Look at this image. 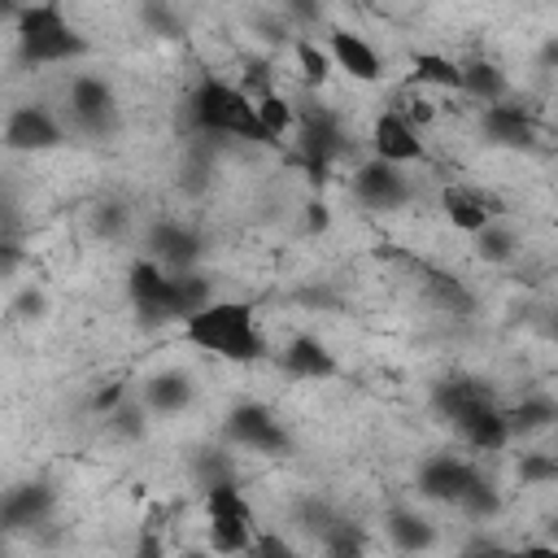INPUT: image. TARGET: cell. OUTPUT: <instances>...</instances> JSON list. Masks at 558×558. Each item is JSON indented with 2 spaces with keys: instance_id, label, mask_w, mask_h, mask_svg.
Listing matches in <instances>:
<instances>
[{
  "instance_id": "3957f363",
  "label": "cell",
  "mask_w": 558,
  "mask_h": 558,
  "mask_svg": "<svg viewBox=\"0 0 558 558\" xmlns=\"http://www.w3.org/2000/svg\"><path fill=\"white\" fill-rule=\"evenodd\" d=\"M187 118L201 135H231V140H248V144H270L266 131L257 126L253 100L227 83V78H196V87L187 92Z\"/></svg>"
},
{
  "instance_id": "7dc6e473",
  "label": "cell",
  "mask_w": 558,
  "mask_h": 558,
  "mask_svg": "<svg viewBox=\"0 0 558 558\" xmlns=\"http://www.w3.org/2000/svg\"><path fill=\"white\" fill-rule=\"evenodd\" d=\"M514 558H558V549H554L549 541H532V545L514 549Z\"/></svg>"
},
{
  "instance_id": "ee69618b",
  "label": "cell",
  "mask_w": 558,
  "mask_h": 558,
  "mask_svg": "<svg viewBox=\"0 0 558 558\" xmlns=\"http://www.w3.org/2000/svg\"><path fill=\"white\" fill-rule=\"evenodd\" d=\"M327 222H331L327 205H323V201H310V205H305V231H310V235H323Z\"/></svg>"
},
{
  "instance_id": "277c9868",
  "label": "cell",
  "mask_w": 558,
  "mask_h": 558,
  "mask_svg": "<svg viewBox=\"0 0 558 558\" xmlns=\"http://www.w3.org/2000/svg\"><path fill=\"white\" fill-rule=\"evenodd\" d=\"M205 536H209V549H214L218 558L244 554L248 541L257 536L253 501L244 497V488H240L235 480L205 488Z\"/></svg>"
},
{
  "instance_id": "8d00e7d4",
  "label": "cell",
  "mask_w": 558,
  "mask_h": 558,
  "mask_svg": "<svg viewBox=\"0 0 558 558\" xmlns=\"http://www.w3.org/2000/svg\"><path fill=\"white\" fill-rule=\"evenodd\" d=\"M140 22L157 35H183V17L170 4H140Z\"/></svg>"
},
{
  "instance_id": "7c38bea8",
  "label": "cell",
  "mask_w": 558,
  "mask_h": 558,
  "mask_svg": "<svg viewBox=\"0 0 558 558\" xmlns=\"http://www.w3.org/2000/svg\"><path fill=\"white\" fill-rule=\"evenodd\" d=\"M440 209L449 218L453 231H484L493 218H506V201L497 192H484V187H471V183H449L440 192Z\"/></svg>"
},
{
  "instance_id": "cb8c5ba5",
  "label": "cell",
  "mask_w": 558,
  "mask_h": 558,
  "mask_svg": "<svg viewBox=\"0 0 558 558\" xmlns=\"http://www.w3.org/2000/svg\"><path fill=\"white\" fill-rule=\"evenodd\" d=\"M314 541L323 545L327 558H366L371 554V532L349 514H336Z\"/></svg>"
},
{
  "instance_id": "60d3db41",
  "label": "cell",
  "mask_w": 558,
  "mask_h": 558,
  "mask_svg": "<svg viewBox=\"0 0 558 558\" xmlns=\"http://www.w3.org/2000/svg\"><path fill=\"white\" fill-rule=\"evenodd\" d=\"M17 318H26V323H35V318H44L48 314V296L35 288V283H26L17 296H13V305H9Z\"/></svg>"
},
{
  "instance_id": "7bdbcfd3",
  "label": "cell",
  "mask_w": 558,
  "mask_h": 558,
  "mask_svg": "<svg viewBox=\"0 0 558 558\" xmlns=\"http://www.w3.org/2000/svg\"><path fill=\"white\" fill-rule=\"evenodd\" d=\"M122 397H131V388H126V384H122V379H113V384H109V388H100V392H96V397H92V410H96V414H100V418H105V414H109V410H113V405H118V401H122Z\"/></svg>"
},
{
  "instance_id": "74e56055",
  "label": "cell",
  "mask_w": 558,
  "mask_h": 558,
  "mask_svg": "<svg viewBox=\"0 0 558 558\" xmlns=\"http://www.w3.org/2000/svg\"><path fill=\"white\" fill-rule=\"evenodd\" d=\"M244 558H296V549H292V541L279 536V532H257V536L248 541Z\"/></svg>"
},
{
  "instance_id": "d6a6232c",
  "label": "cell",
  "mask_w": 558,
  "mask_h": 558,
  "mask_svg": "<svg viewBox=\"0 0 558 558\" xmlns=\"http://www.w3.org/2000/svg\"><path fill=\"white\" fill-rule=\"evenodd\" d=\"M292 52H296V65H301V78L310 83V87H318V83H327V74H331V57L314 44V39H292Z\"/></svg>"
},
{
  "instance_id": "c3c4849f",
  "label": "cell",
  "mask_w": 558,
  "mask_h": 558,
  "mask_svg": "<svg viewBox=\"0 0 558 558\" xmlns=\"http://www.w3.org/2000/svg\"><path fill=\"white\" fill-rule=\"evenodd\" d=\"M17 9H22V4H13V0H0V17H9V22H13V17H17Z\"/></svg>"
},
{
  "instance_id": "836d02e7",
  "label": "cell",
  "mask_w": 558,
  "mask_h": 558,
  "mask_svg": "<svg viewBox=\"0 0 558 558\" xmlns=\"http://www.w3.org/2000/svg\"><path fill=\"white\" fill-rule=\"evenodd\" d=\"M126 227H131V209H126L122 201H100V205L92 209V231H96L100 240H122Z\"/></svg>"
},
{
  "instance_id": "83f0119b",
  "label": "cell",
  "mask_w": 558,
  "mask_h": 558,
  "mask_svg": "<svg viewBox=\"0 0 558 558\" xmlns=\"http://www.w3.org/2000/svg\"><path fill=\"white\" fill-rule=\"evenodd\" d=\"M253 113H257V126L266 131V140H270V144H279V140L292 131V122H296L292 100H288V96H279V92L257 96V100H253Z\"/></svg>"
},
{
  "instance_id": "d4e9b609",
  "label": "cell",
  "mask_w": 558,
  "mask_h": 558,
  "mask_svg": "<svg viewBox=\"0 0 558 558\" xmlns=\"http://www.w3.org/2000/svg\"><path fill=\"white\" fill-rule=\"evenodd\" d=\"M458 432H462V440H466L471 449H480V453H497V449L510 445V427H506V414H501L497 401L484 405V410H475Z\"/></svg>"
},
{
  "instance_id": "b9f144b4",
  "label": "cell",
  "mask_w": 558,
  "mask_h": 558,
  "mask_svg": "<svg viewBox=\"0 0 558 558\" xmlns=\"http://www.w3.org/2000/svg\"><path fill=\"white\" fill-rule=\"evenodd\" d=\"M462 558H514V549H506L497 536L480 532V536H471V541L462 545Z\"/></svg>"
},
{
  "instance_id": "816d5d0a",
  "label": "cell",
  "mask_w": 558,
  "mask_h": 558,
  "mask_svg": "<svg viewBox=\"0 0 558 558\" xmlns=\"http://www.w3.org/2000/svg\"><path fill=\"white\" fill-rule=\"evenodd\" d=\"M0 314H4V301H0Z\"/></svg>"
},
{
  "instance_id": "f6af8a7d",
  "label": "cell",
  "mask_w": 558,
  "mask_h": 558,
  "mask_svg": "<svg viewBox=\"0 0 558 558\" xmlns=\"http://www.w3.org/2000/svg\"><path fill=\"white\" fill-rule=\"evenodd\" d=\"M279 13L288 17V26H292V22H318V17H323V9H318V4H296V0H288Z\"/></svg>"
},
{
  "instance_id": "ffe728a7",
  "label": "cell",
  "mask_w": 558,
  "mask_h": 558,
  "mask_svg": "<svg viewBox=\"0 0 558 558\" xmlns=\"http://www.w3.org/2000/svg\"><path fill=\"white\" fill-rule=\"evenodd\" d=\"M471 471H475V466L462 462L458 453H432V458L418 462V493H423L427 501H445V506H453L458 493L466 488Z\"/></svg>"
},
{
  "instance_id": "681fc988",
  "label": "cell",
  "mask_w": 558,
  "mask_h": 558,
  "mask_svg": "<svg viewBox=\"0 0 558 558\" xmlns=\"http://www.w3.org/2000/svg\"><path fill=\"white\" fill-rule=\"evenodd\" d=\"M183 558H218V554H214V549H187Z\"/></svg>"
},
{
  "instance_id": "e575fe53",
  "label": "cell",
  "mask_w": 558,
  "mask_h": 558,
  "mask_svg": "<svg viewBox=\"0 0 558 558\" xmlns=\"http://www.w3.org/2000/svg\"><path fill=\"white\" fill-rule=\"evenodd\" d=\"M519 480L527 484V488H545V484H554L558 480V462H554V453H523L519 458Z\"/></svg>"
},
{
  "instance_id": "4fadbf2b",
  "label": "cell",
  "mask_w": 558,
  "mask_h": 558,
  "mask_svg": "<svg viewBox=\"0 0 558 558\" xmlns=\"http://www.w3.org/2000/svg\"><path fill=\"white\" fill-rule=\"evenodd\" d=\"M57 506V488L48 480H22L0 493V536L4 532H26L39 527Z\"/></svg>"
},
{
  "instance_id": "2e32d148",
  "label": "cell",
  "mask_w": 558,
  "mask_h": 558,
  "mask_svg": "<svg viewBox=\"0 0 558 558\" xmlns=\"http://www.w3.org/2000/svg\"><path fill=\"white\" fill-rule=\"evenodd\" d=\"M371 148H375V157L388 161V166L423 161V140H418V131H414L397 109H384V113L371 122Z\"/></svg>"
},
{
  "instance_id": "6da1fadb",
  "label": "cell",
  "mask_w": 558,
  "mask_h": 558,
  "mask_svg": "<svg viewBox=\"0 0 558 558\" xmlns=\"http://www.w3.org/2000/svg\"><path fill=\"white\" fill-rule=\"evenodd\" d=\"M179 331H183L187 344H196V349H205V353H214L222 362H240V366L262 362L270 353L266 349V336L257 327V314L244 301H218L214 296L201 314L183 318Z\"/></svg>"
},
{
  "instance_id": "5b68a950",
  "label": "cell",
  "mask_w": 558,
  "mask_h": 558,
  "mask_svg": "<svg viewBox=\"0 0 558 558\" xmlns=\"http://www.w3.org/2000/svg\"><path fill=\"white\" fill-rule=\"evenodd\" d=\"M292 131H296V157L305 161V170L314 179H327V170L353 148V140L344 131V118L331 105H318V100L296 109Z\"/></svg>"
},
{
  "instance_id": "30bf717a",
  "label": "cell",
  "mask_w": 558,
  "mask_h": 558,
  "mask_svg": "<svg viewBox=\"0 0 558 558\" xmlns=\"http://www.w3.org/2000/svg\"><path fill=\"white\" fill-rule=\"evenodd\" d=\"M144 244H148V262L161 266L166 275H183V270H201V257H205V240L174 222V218H161L144 231Z\"/></svg>"
},
{
  "instance_id": "e0dca14e",
  "label": "cell",
  "mask_w": 558,
  "mask_h": 558,
  "mask_svg": "<svg viewBox=\"0 0 558 558\" xmlns=\"http://www.w3.org/2000/svg\"><path fill=\"white\" fill-rule=\"evenodd\" d=\"M140 401H144L148 414H161V418L183 414V410L196 401V379H192L183 366H161V371H153V375L144 379Z\"/></svg>"
},
{
  "instance_id": "8992f818",
  "label": "cell",
  "mask_w": 558,
  "mask_h": 558,
  "mask_svg": "<svg viewBox=\"0 0 558 558\" xmlns=\"http://www.w3.org/2000/svg\"><path fill=\"white\" fill-rule=\"evenodd\" d=\"M126 296H131V310H135L140 327H148V331L153 327L183 323V301H179L174 275H166L148 257H140V262L126 266Z\"/></svg>"
},
{
  "instance_id": "f1b7e54d",
  "label": "cell",
  "mask_w": 558,
  "mask_h": 558,
  "mask_svg": "<svg viewBox=\"0 0 558 558\" xmlns=\"http://www.w3.org/2000/svg\"><path fill=\"white\" fill-rule=\"evenodd\" d=\"M105 427L118 436V440H144L148 436V410H144V401L140 397H122L109 414H105Z\"/></svg>"
},
{
  "instance_id": "8fae6325",
  "label": "cell",
  "mask_w": 558,
  "mask_h": 558,
  "mask_svg": "<svg viewBox=\"0 0 558 558\" xmlns=\"http://www.w3.org/2000/svg\"><path fill=\"white\" fill-rule=\"evenodd\" d=\"M353 196H357V205H366L375 214H388V209H401L414 196V187H410L401 166H388V161L371 157L353 170Z\"/></svg>"
},
{
  "instance_id": "5bb4252c",
  "label": "cell",
  "mask_w": 558,
  "mask_h": 558,
  "mask_svg": "<svg viewBox=\"0 0 558 558\" xmlns=\"http://www.w3.org/2000/svg\"><path fill=\"white\" fill-rule=\"evenodd\" d=\"M279 366H283V375L305 379V384H323V379H336V375H340L336 353H331L318 336H310V331L292 336V340L279 349Z\"/></svg>"
},
{
  "instance_id": "52a82bcc",
  "label": "cell",
  "mask_w": 558,
  "mask_h": 558,
  "mask_svg": "<svg viewBox=\"0 0 558 558\" xmlns=\"http://www.w3.org/2000/svg\"><path fill=\"white\" fill-rule=\"evenodd\" d=\"M222 440L231 449H248V453H266V458H279L292 449V436L288 427L279 423V414L262 401H240L227 410L222 418Z\"/></svg>"
},
{
  "instance_id": "603a6c76",
  "label": "cell",
  "mask_w": 558,
  "mask_h": 558,
  "mask_svg": "<svg viewBox=\"0 0 558 558\" xmlns=\"http://www.w3.org/2000/svg\"><path fill=\"white\" fill-rule=\"evenodd\" d=\"M506 414V427H510V440L514 436H536V432H549L554 418H558V401L549 392H527L523 401L514 405H501Z\"/></svg>"
},
{
  "instance_id": "bcb514c9",
  "label": "cell",
  "mask_w": 558,
  "mask_h": 558,
  "mask_svg": "<svg viewBox=\"0 0 558 558\" xmlns=\"http://www.w3.org/2000/svg\"><path fill=\"white\" fill-rule=\"evenodd\" d=\"M135 558H166L161 536H157V532H144V536H140V545H135Z\"/></svg>"
},
{
  "instance_id": "ac0fdd59",
  "label": "cell",
  "mask_w": 558,
  "mask_h": 558,
  "mask_svg": "<svg viewBox=\"0 0 558 558\" xmlns=\"http://www.w3.org/2000/svg\"><path fill=\"white\" fill-rule=\"evenodd\" d=\"M480 131L493 148H532L536 144V118L523 109V105H484L480 113Z\"/></svg>"
},
{
  "instance_id": "9c48e42d",
  "label": "cell",
  "mask_w": 558,
  "mask_h": 558,
  "mask_svg": "<svg viewBox=\"0 0 558 558\" xmlns=\"http://www.w3.org/2000/svg\"><path fill=\"white\" fill-rule=\"evenodd\" d=\"M0 144L9 153H52L65 144V126L48 105H17L0 126Z\"/></svg>"
},
{
  "instance_id": "d6986e66",
  "label": "cell",
  "mask_w": 558,
  "mask_h": 558,
  "mask_svg": "<svg viewBox=\"0 0 558 558\" xmlns=\"http://www.w3.org/2000/svg\"><path fill=\"white\" fill-rule=\"evenodd\" d=\"M323 52L331 57V65H336V70H344V74H349V78H357V83H379V74H384L379 52H375V48H371V39H366V35H357V31H331Z\"/></svg>"
},
{
  "instance_id": "ab89813d",
  "label": "cell",
  "mask_w": 558,
  "mask_h": 558,
  "mask_svg": "<svg viewBox=\"0 0 558 558\" xmlns=\"http://www.w3.org/2000/svg\"><path fill=\"white\" fill-rule=\"evenodd\" d=\"M253 26L262 31L266 44H292V26H288V17H283L279 9H270V13H253Z\"/></svg>"
},
{
  "instance_id": "f907efd6",
  "label": "cell",
  "mask_w": 558,
  "mask_h": 558,
  "mask_svg": "<svg viewBox=\"0 0 558 558\" xmlns=\"http://www.w3.org/2000/svg\"><path fill=\"white\" fill-rule=\"evenodd\" d=\"M0 257H17V253H13V248H4V244H0Z\"/></svg>"
},
{
  "instance_id": "f546056e",
  "label": "cell",
  "mask_w": 558,
  "mask_h": 558,
  "mask_svg": "<svg viewBox=\"0 0 558 558\" xmlns=\"http://www.w3.org/2000/svg\"><path fill=\"white\" fill-rule=\"evenodd\" d=\"M414 83L458 92V61L445 57V52H414Z\"/></svg>"
},
{
  "instance_id": "7a4b0ae2",
  "label": "cell",
  "mask_w": 558,
  "mask_h": 558,
  "mask_svg": "<svg viewBox=\"0 0 558 558\" xmlns=\"http://www.w3.org/2000/svg\"><path fill=\"white\" fill-rule=\"evenodd\" d=\"M13 39H17V61L22 65H65L83 61L92 52V39L70 22V13L52 0L22 4L13 17Z\"/></svg>"
},
{
  "instance_id": "1f68e13d",
  "label": "cell",
  "mask_w": 558,
  "mask_h": 558,
  "mask_svg": "<svg viewBox=\"0 0 558 558\" xmlns=\"http://www.w3.org/2000/svg\"><path fill=\"white\" fill-rule=\"evenodd\" d=\"M427 292H432V301L440 305V310H449V314H471L475 310V296L462 288V279H453V275H432L427 279Z\"/></svg>"
},
{
  "instance_id": "f35d334b",
  "label": "cell",
  "mask_w": 558,
  "mask_h": 558,
  "mask_svg": "<svg viewBox=\"0 0 558 558\" xmlns=\"http://www.w3.org/2000/svg\"><path fill=\"white\" fill-rule=\"evenodd\" d=\"M392 109H397L414 131H423V126H432V122H436V105H432L427 96H418V92H410V96H405L401 105H392Z\"/></svg>"
},
{
  "instance_id": "ba28073f",
  "label": "cell",
  "mask_w": 558,
  "mask_h": 558,
  "mask_svg": "<svg viewBox=\"0 0 558 558\" xmlns=\"http://www.w3.org/2000/svg\"><path fill=\"white\" fill-rule=\"evenodd\" d=\"M65 105H70V118L78 131L105 140L122 126V105H118V92L109 78L100 74H74L70 78V92H65Z\"/></svg>"
},
{
  "instance_id": "44dd1931",
  "label": "cell",
  "mask_w": 558,
  "mask_h": 558,
  "mask_svg": "<svg viewBox=\"0 0 558 558\" xmlns=\"http://www.w3.org/2000/svg\"><path fill=\"white\" fill-rule=\"evenodd\" d=\"M458 92L480 105H501L510 100V78L493 57H471V61H458Z\"/></svg>"
},
{
  "instance_id": "d590c367",
  "label": "cell",
  "mask_w": 558,
  "mask_h": 558,
  "mask_svg": "<svg viewBox=\"0 0 558 558\" xmlns=\"http://www.w3.org/2000/svg\"><path fill=\"white\" fill-rule=\"evenodd\" d=\"M336 514H340V510H336L331 501H323V497H305V501L296 506V523H301L310 536H318Z\"/></svg>"
},
{
  "instance_id": "9a60e30c",
  "label": "cell",
  "mask_w": 558,
  "mask_h": 558,
  "mask_svg": "<svg viewBox=\"0 0 558 558\" xmlns=\"http://www.w3.org/2000/svg\"><path fill=\"white\" fill-rule=\"evenodd\" d=\"M493 401H497L493 388H488L484 379H471V375H449V379H440V384L432 388L436 414H440L445 423H453V427H462L475 410H484V405H493Z\"/></svg>"
},
{
  "instance_id": "484cf974",
  "label": "cell",
  "mask_w": 558,
  "mask_h": 558,
  "mask_svg": "<svg viewBox=\"0 0 558 558\" xmlns=\"http://www.w3.org/2000/svg\"><path fill=\"white\" fill-rule=\"evenodd\" d=\"M471 240H475L480 262H488V266H510V262L519 257V248H523L519 231H514L506 218H493V222H488L484 231H475Z\"/></svg>"
},
{
  "instance_id": "f5cc1de1",
  "label": "cell",
  "mask_w": 558,
  "mask_h": 558,
  "mask_svg": "<svg viewBox=\"0 0 558 558\" xmlns=\"http://www.w3.org/2000/svg\"><path fill=\"white\" fill-rule=\"evenodd\" d=\"M0 558H4V554H0Z\"/></svg>"
},
{
  "instance_id": "7402d4cb",
  "label": "cell",
  "mask_w": 558,
  "mask_h": 558,
  "mask_svg": "<svg viewBox=\"0 0 558 558\" xmlns=\"http://www.w3.org/2000/svg\"><path fill=\"white\" fill-rule=\"evenodd\" d=\"M384 532H388L392 549H401V554H427L436 545V523L410 506H392L384 514Z\"/></svg>"
},
{
  "instance_id": "4dcf8cb0",
  "label": "cell",
  "mask_w": 558,
  "mask_h": 558,
  "mask_svg": "<svg viewBox=\"0 0 558 558\" xmlns=\"http://www.w3.org/2000/svg\"><path fill=\"white\" fill-rule=\"evenodd\" d=\"M192 475H196L201 488L227 484V480H235V462H231L227 449H196V453H192Z\"/></svg>"
},
{
  "instance_id": "4316f807",
  "label": "cell",
  "mask_w": 558,
  "mask_h": 558,
  "mask_svg": "<svg viewBox=\"0 0 558 558\" xmlns=\"http://www.w3.org/2000/svg\"><path fill=\"white\" fill-rule=\"evenodd\" d=\"M453 506L462 514H471V519H497L501 514V493H497V484L484 471H471V480H466V488L458 493Z\"/></svg>"
}]
</instances>
